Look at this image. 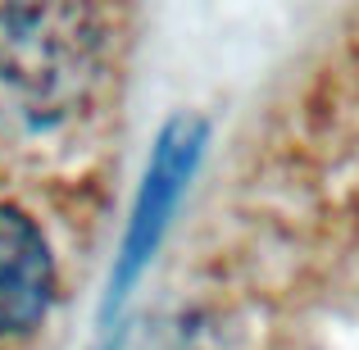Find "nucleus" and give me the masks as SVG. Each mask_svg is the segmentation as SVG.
Here are the masks:
<instances>
[{"label":"nucleus","mask_w":359,"mask_h":350,"mask_svg":"<svg viewBox=\"0 0 359 350\" xmlns=\"http://www.w3.org/2000/svg\"><path fill=\"white\" fill-rule=\"evenodd\" d=\"M201 155H205V123L177 119L173 128L159 132L155 155H150L146 177H141V187H137V201H132V219H128V232H123L114 273H109L105 314L137 287L146 264L155 260L159 241H164L168 223H173V214H177V201H182L187 182H191L196 164H201Z\"/></svg>","instance_id":"2"},{"label":"nucleus","mask_w":359,"mask_h":350,"mask_svg":"<svg viewBox=\"0 0 359 350\" xmlns=\"http://www.w3.org/2000/svg\"><path fill=\"white\" fill-rule=\"evenodd\" d=\"M100 87V27L87 0L0 5V146L60 141Z\"/></svg>","instance_id":"1"},{"label":"nucleus","mask_w":359,"mask_h":350,"mask_svg":"<svg viewBox=\"0 0 359 350\" xmlns=\"http://www.w3.org/2000/svg\"><path fill=\"white\" fill-rule=\"evenodd\" d=\"M60 269L50 236L27 210L0 201V342L32 337L50 318Z\"/></svg>","instance_id":"3"},{"label":"nucleus","mask_w":359,"mask_h":350,"mask_svg":"<svg viewBox=\"0 0 359 350\" xmlns=\"http://www.w3.org/2000/svg\"><path fill=\"white\" fill-rule=\"evenodd\" d=\"M137 350H223V342H219V328L201 309H191V314L182 309V314L150 328V337Z\"/></svg>","instance_id":"4"}]
</instances>
